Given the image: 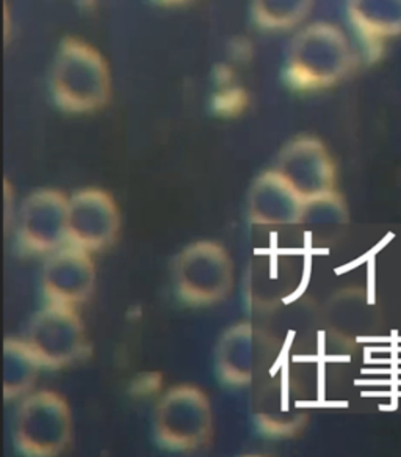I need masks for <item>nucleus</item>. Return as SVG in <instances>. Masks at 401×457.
<instances>
[{"mask_svg": "<svg viewBox=\"0 0 401 457\" xmlns=\"http://www.w3.org/2000/svg\"><path fill=\"white\" fill-rule=\"evenodd\" d=\"M51 88L61 111L88 113L110 96V76L104 59L78 39H65L53 62Z\"/></svg>", "mask_w": 401, "mask_h": 457, "instance_id": "1", "label": "nucleus"}, {"mask_svg": "<svg viewBox=\"0 0 401 457\" xmlns=\"http://www.w3.org/2000/svg\"><path fill=\"white\" fill-rule=\"evenodd\" d=\"M154 437L171 453L204 450L214 437V411L206 392L181 384L163 393L154 411Z\"/></svg>", "mask_w": 401, "mask_h": 457, "instance_id": "2", "label": "nucleus"}, {"mask_svg": "<svg viewBox=\"0 0 401 457\" xmlns=\"http://www.w3.org/2000/svg\"><path fill=\"white\" fill-rule=\"evenodd\" d=\"M173 285L188 307L221 303L233 289V262L227 248L215 241H196L182 248L173 262Z\"/></svg>", "mask_w": 401, "mask_h": 457, "instance_id": "3", "label": "nucleus"}, {"mask_svg": "<svg viewBox=\"0 0 401 457\" xmlns=\"http://www.w3.org/2000/svg\"><path fill=\"white\" fill-rule=\"evenodd\" d=\"M72 411L65 396L37 390L20 401L13 425L16 450L27 457H57L71 444Z\"/></svg>", "mask_w": 401, "mask_h": 457, "instance_id": "4", "label": "nucleus"}, {"mask_svg": "<svg viewBox=\"0 0 401 457\" xmlns=\"http://www.w3.org/2000/svg\"><path fill=\"white\" fill-rule=\"evenodd\" d=\"M351 49L337 27L314 24L298 33L287 60V78L298 88L336 84L348 72Z\"/></svg>", "mask_w": 401, "mask_h": 457, "instance_id": "5", "label": "nucleus"}, {"mask_svg": "<svg viewBox=\"0 0 401 457\" xmlns=\"http://www.w3.org/2000/svg\"><path fill=\"white\" fill-rule=\"evenodd\" d=\"M276 341L253 322L229 327L215 347V371L223 386L245 388L274 365Z\"/></svg>", "mask_w": 401, "mask_h": 457, "instance_id": "6", "label": "nucleus"}, {"mask_svg": "<svg viewBox=\"0 0 401 457\" xmlns=\"http://www.w3.org/2000/svg\"><path fill=\"white\" fill-rule=\"evenodd\" d=\"M27 343L47 370H61L82 359L86 351L85 326L76 308L47 305L33 316Z\"/></svg>", "mask_w": 401, "mask_h": 457, "instance_id": "7", "label": "nucleus"}, {"mask_svg": "<svg viewBox=\"0 0 401 457\" xmlns=\"http://www.w3.org/2000/svg\"><path fill=\"white\" fill-rule=\"evenodd\" d=\"M70 198L57 189H39L20 210L18 244L26 255H51L68 244Z\"/></svg>", "mask_w": 401, "mask_h": 457, "instance_id": "8", "label": "nucleus"}, {"mask_svg": "<svg viewBox=\"0 0 401 457\" xmlns=\"http://www.w3.org/2000/svg\"><path fill=\"white\" fill-rule=\"evenodd\" d=\"M119 229L121 212L109 192L88 187L70 198L68 244L90 253L102 252L117 242Z\"/></svg>", "mask_w": 401, "mask_h": 457, "instance_id": "9", "label": "nucleus"}, {"mask_svg": "<svg viewBox=\"0 0 401 457\" xmlns=\"http://www.w3.org/2000/svg\"><path fill=\"white\" fill-rule=\"evenodd\" d=\"M96 268L90 252L65 244L49 255L41 272V289L49 305L78 308L90 299Z\"/></svg>", "mask_w": 401, "mask_h": 457, "instance_id": "10", "label": "nucleus"}, {"mask_svg": "<svg viewBox=\"0 0 401 457\" xmlns=\"http://www.w3.org/2000/svg\"><path fill=\"white\" fill-rule=\"evenodd\" d=\"M281 177L303 200H311L336 190V167L318 138L297 137L285 145L276 159Z\"/></svg>", "mask_w": 401, "mask_h": 457, "instance_id": "11", "label": "nucleus"}, {"mask_svg": "<svg viewBox=\"0 0 401 457\" xmlns=\"http://www.w3.org/2000/svg\"><path fill=\"white\" fill-rule=\"evenodd\" d=\"M305 200L276 170L264 171L248 192V219L258 227L301 225Z\"/></svg>", "mask_w": 401, "mask_h": 457, "instance_id": "12", "label": "nucleus"}, {"mask_svg": "<svg viewBox=\"0 0 401 457\" xmlns=\"http://www.w3.org/2000/svg\"><path fill=\"white\" fill-rule=\"evenodd\" d=\"M293 393L287 368H282V376L273 380L266 386V392L262 393L254 417L260 431L268 437H293L298 431L303 429L306 413L301 411L298 401H295Z\"/></svg>", "mask_w": 401, "mask_h": 457, "instance_id": "13", "label": "nucleus"}, {"mask_svg": "<svg viewBox=\"0 0 401 457\" xmlns=\"http://www.w3.org/2000/svg\"><path fill=\"white\" fill-rule=\"evenodd\" d=\"M43 366L26 340L4 341V398L16 401L32 393Z\"/></svg>", "mask_w": 401, "mask_h": 457, "instance_id": "14", "label": "nucleus"}, {"mask_svg": "<svg viewBox=\"0 0 401 457\" xmlns=\"http://www.w3.org/2000/svg\"><path fill=\"white\" fill-rule=\"evenodd\" d=\"M348 16L369 39L401 35V0H348Z\"/></svg>", "mask_w": 401, "mask_h": 457, "instance_id": "15", "label": "nucleus"}, {"mask_svg": "<svg viewBox=\"0 0 401 457\" xmlns=\"http://www.w3.org/2000/svg\"><path fill=\"white\" fill-rule=\"evenodd\" d=\"M314 0H253V18L260 27L282 30L305 20Z\"/></svg>", "mask_w": 401, "mask_h": 457, "instance_id": "16", "label": "nucleus"}, {"mask_svg": "<svg viewBox=\"0 0 401 457\" xmlns=\"http://www.w3.org/2000/svg\"><path fill=\"white\" fill-rule=\"evenodd\" d=\"M348 222V210L342 196L334 192L305 200L301 225L315 228H332Z\"/></svg>", "mask_w": 401, "mask_h": 457, "instance_id": "17", "label": "nucleus"}, {"mask_svg": "<svg viewBox=\"0 0 401 457\" xmlns=\"http://www.w3.org/2000/svg\"><path fill=\"white\" fill-rule=\"evenodd\" d=\"M163 2H184V0H163Z\"/></svg>", "mask_w": 401, "mask_h": 457, "instance_id": "18", "label": "nucleus"}]
</instances>
